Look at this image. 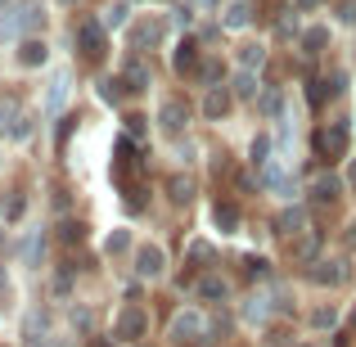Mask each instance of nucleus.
Segmentation results:
<instances>
[{
	"label": "nucleus",
	"mask_w": 356,
	"mask_h": 347,
	"mask_svg": "<svg viewBox=\"0 0 356 347\" xmlns=\"http://www.w3.org/2000/svg\"><path fill=\"white\" fill-rule=\"evenodd\" d=\"M45 27V9L36 0H18V5H5L0 14V36H27Z\"/></svg>",
	"instance_id": "nucleus-1"
},
{
	"label": "nucleus",
	"mask_w": 356,
	"mask_h": 347,
	"mask_svg": "<svg viewBox=\"0 0 356 347\" xmlns=\"http://www.w3.org/2000/svg\"><path fill=\"white\" fill-rule=\"evenodd\" d=\"M172 343H208V321L199 312H181L172 321Z\"/></svg>",
	"instance_id": "nucleus-2"
},
{
	"label": "nucleus",
	"mask_w": 356,
	"mask_h": 347,
	"mask_svg": "<svg viewBox=\"0 0 356 347\" xmlns=\"http://www.w3.org/2000/svg\"><path fill=\"white\" fill-rule=\"evenodd\" d=\"M163 271H167V252L158 248V243H140V248H136V275L158 280Z\"/></svg>",
	"instance_id": "nucleus-3"
},
{
	"label": "nucleus",
	"mask_w": 356,
	"mask_h": 347,
	"mask_svg": "<svg viewBox=\"0 0 356 347\" xmlns=\"http://www.w3.org/2000/svg\"><path fill=\"white\" fill-rule=\"evenodd\" d=\"M77 45H81V59L99 63V54H104V27L99 23H77Z\"/></svg>",
	"instance_id": "nucleus-4"
},
{
	"label": "nucleus",
	"mask_w": 356,
	"mask_h": 347,
	"mask_svg": "<svg viewBox=\"0 0 356 347\" xmlns=\"http://www.w3.org/2000/svg\"><path fill=\"white\" fill-rule=\"evenodd\" d=\"M316 149H321L330 163H334V158H343V154H348V127H325L321 136H316Z\"/></svg>",
	"instance_id": "nucleus-5"
},
{
	"label": "nucleus",
	"mask_w": 356,
	"mask_h": 347,
	"mask_svg": "<svg viewBox=\"0 0 356 347\" xmlns=\"http://www.w3.org/2000/svg\"><path fill=\"white\" fill-rule=\"evenodd\" d=\"M316 252H321V230L307 226L302 234L289 239V257H293V261H316Z\"/></svg>",
	"instance_id": "nucleus-6"
},
{
	"label": "nucleus",
	"mask_w": 356,
	"mask_h": 347,
	"mask_svg": "<svg viewBox=\"0 0 356 347\" xmlns=\"http://www.w3.org/2000/svg\"><path fill=\"white\" fill-rule=\"evenodd\" d=\"M158 122H163L167 131H185V122H190V104H185L181 95L163 99V108H158Z\"/></svg>",
	"instance_id": "nucleus-7"
},
{
	"label": "nucleus",
	"mask_w": 356,
	"mask_h": 347,
	"mask_svg": "<svg viewBox=\"0 0 356 347\" xmlns=\"http://www.w3.org/2000/svg\"><path fill=\"white\" fill-rule=\"evenodd\" d=\"M307 280H312V284H343V280H348V266H343V261H312Z\"/></svg>",
	"instance_id": "nucleus-8"
},
{
	"label": "nucleus",
	"mask_w": 356,
	"mask_h": 347,
	"mask_svg": "<svg viewBox=\"0 0 356 347\" xmlns=\"http://www.w3.org/2000/svg\"><path fill=\"white\" fill-rule=\"evenodd\" d=\"M145 325H149V316L140 312V307H127V312L118 316V339H140Z\"/></svg>",
	"instance_id": "nucleus-9"
},
{
	"label": "nucleus",
	"mask_w": 356,
	"mask_h": 347,
	"mask_svg": "<svg viewBox=\"0 0 356 347\" xmlns=\"http://www.w3.org/2000/svg\"><path fill=\"white\" fill-rule=\"evenodd\" d=\"M302 230H307V212L302 208H289V212L275 217V234H284V239H293V234H302Z\"/></svg>",
	"instance_id": "nucleus-10"
},
{
	"label": "nucleus",
	"mask_w": 356,
	"mask_h": 347,
	"mask_svg": "<svg viewBox=\"0 0 356 347\" xmlns=\"http://www.w3.org/2000/svg\"><path fill=\"white\" fill-rule=\"evenodd\" d=\"M252 23V5L248 0H235V5H226V14H221V27H230V32H239V27Z\"/></svg>",
	"instance_id": "nucleus-11"
},
{
	"label": "nucleus",
	"mask_w": 356,
	"mask_h": 347,
	"mask_svg": "<svg viewBox=\"0 0 356 347\" xmlns=\"http://www.w3.org/2000/svg\"><path fill=\"white\" fill-rule=\"evenodd\" d=\"M45 41L41 36H23V45H18V63H27V68H36V63H45Z\"/></svg>",
	"instance_id": "nucleus-12"
},
{
	"label": "nucleus",
	"mask_w": 356,
	"mask_h": 347,
	"mask_svg": "<svg viewBox=\"0 0 356 347\" xmlns=\"http://www.w3.org/2000/svg\"><path fill=\"white\" fill-rule=\"evenodd\" d=\"M339 194H343V185H339V176H321V181H316V185H312V199H316V203H321V208H325V203H330V208H334V203H339Z\"/></svg>",
	"instance_id": "nucleus-13"
},
{
	"label": "nucleus",
	"mask_w": 356,
	"mask_h": 347,
	"mask_svg": "<svg viewBox=\"0 0 356 347\" xmlns=\"http://www.w3.org/2000/svg\"><path fill=\"white\" fill-rule=\"evenodd\" d=\"M226 108H230V90H226V86H212L208 99H203V118L217 122V118H226Z\"/></svg>",
	"instance_id": "nucleus-14"
},
{
	"label": "nucleus",
	"mask_w": 356,
	"mask_h": 347,
	"mask_svg": "<svg viewBox=\"0 0 356 347\" xmlns=\"http://www.w3.org/2000/svg\"><path fill=\"white\" fill-rule=\"evenodd\" d=\"M212 221H217L221 234H235L239 230V208L235 203H217V208H212Z\"/></svg>",
	"instance_id": "nucleus-15"
},
{
	"label": "nucleus",
	"mask_w": 356,
	"mask_h": 347,
	"mask_svg": "<svg viewBox=\"0 0 356 347\" xmlns=\"http://www.w3.org/2000/svg\"><path fill=\"white\" fill-rule=\"evenodd\" d=\"M122 81H127V90H145L149 86V63L145 59H131L127 72H122Z\"/></svg>",
	"instance_id": "nucleus-16"
},
{
	"label": "nucleus",
	"mask_w": 356,
	"mask_h": 347,
	"mask_svg": "<svg viewBox=\"0 0 356 347\" xmlns=\"http://www.w3.org/2000/svg\"><path fill=\"white\" fill-rule=\"evenodd\" d=\"M172 63H176V72L199 68V45H194V41H181V45H176V54H172Z\"/></svg>",
	"instance_id": "nucleus-17"
},
{
	"label": "nucleus",
	"mask_w": 356,
	"mask_h": 347,
	"mask_svg": "<svg viewBox=\"0 0 356 347\" xmlns=\"http://www.w3.org/2000/svg\"><path fill=\"white\" fill-rule=\"evenodd\" d=\"M199 293L208 298V302H226L230 284H226V280H221V275H203V280H199Z\"/></svg>",
	"instance_id": "nucleus-18"
},
{
	"label": "nucleus",
	"mask_w": 356,
	"mask_h": 347,
	"mask_svg": "<svg viewBox=\"0 0 356 347\" xmlns=\"http://www.w3.org/2000/svg\"><path fill=\"white\" fill-rule=\"evenodd\" d=\"M235 95H239V99H257V95H261V86H257V72H252V68H243L239 77H235Z\"/></svg>",
	"instance_id": "nucleus-19"
},
{
	"label": "nucleus",
	"mask_w": 356,
	"mask_h": 347,
	"mask_svg": "<svg viewBox=\"0 0 356 347\" xmlns=\"http://www.w3.org/2000/svg\"><path fill=\"white\" fill-rule=\"evenodd\" d=\"M167 194H172V203H190L194 199L190 176H167Z\"/></svg>",
	"instance_id": "nucleus-20"
},
{
	"label": "nucleus",
	"mask_w": 356,
	"mask_h": 347,
	"mask_svg": "<svg viewBox=\"0 0 356 347\" xmlns=\"http://www.w3.org/2000/svg\"><path fill=\"white\" fill-rule=\"evenodd\" d=\"M325 45H330V32H325V27H312V32H302V54H321Z\"/></svg>",
	"instance_id": "nucleus-21"
},
{
	"label": "nucleus",
	"mask_w": 356,
	"mask_h": 347,
	"mask_svg": "<svg viewBox=\"0 0 356 347\" xmlns=\"http://www.w3.org/2000/svg\"><path fill=\"white\" fill-rule=\"evenodd\" d=\"M239 63H243V68H252V72H257L261 63H266V50H261V45H239Z\"/></svg>",
	"instance_id": "nucleus-22"
},
{
	"label": "nucleus",
	"mask_w": 356,
	"mask_h": 347,
	"mask_svg": "<svg viewBox=\"0 0 356 347\" xmlns=\"http://www.w3.org/2000/svg\"><path fill=\"white\" fill-rule=\"evenodd\" d=\"M158 36H163V23H158V18H149V23L136 27V45H154Z\"/></svg>",
	"instance_id": "nucleus-23"
},
{
	"label": "nucleus",
	"mask_w": 356,
	"mask_h": 347,
	"mask_svg": "<svg viewBox=\"0 0 356 347\" xmlns=\"http://www.w3.org/2000/svg\"><path fill=\"white\" fill-rule=\"evenodd\" d=\"M194 72H199V81H203V86H208V90H212V86H217V81H221V63H217V59H203V63H199V68H194Z\"/></svg>",
	"instance_id": "nucleus-24"
},
{
	"label": "nucleus",
	"mask_w": 356,
	"mask_h": 347,
	"mask_svg": "<svg viewBox=\"0 0 356 347\" xmlns=\"http://www.w3.org/2000/svg\"><path fill=\"white\" fill-rule=\"evenodd\" d=\"M266 312H270V298H252V302L243 307V316H248V321H266Z\"/></svg>",
	"instance_id": "nucleus-25"
},
{
	"label": "nucleus",
	"mask_w": 356,
	"mask_h": 347,
	"mask_svg": "<svg viewBox=\"0 0 356 347\" xmlns=\"http://www.w3.org/2000/svg\"><path fill=\"white\" fill-rule=\"evenodd\" d=\"M63 95H68V77L59 72V77L50 81V108H59V104H63Z\"/></svg>",
	"instance_id": "nucleus-26"
},
{
	"label": "nucleus",
	"mask_w": 356,
	"mask_h": 347,
	"mask_svg": "<svg viewBox=\"0 0 356 347\" xmlns=\"http://www.w3.org/2000/svg\"><path fill=\"white\" fill-rule=\"evenodd\" d=\"M334 321H339V312H334V307H321V312H312V325H316V330H330Z\"/></svg>",
	"instance_id": "nucleus-27"
},
{
	"label": "nucleus",
	"mask_w": 356,
	"mask_h": 347,
	"mask_svg": "<svg viewBox=\"0 0 356 347\" xmlns=\"http://www.w3.org/2000/svg\"><path fill=\"white\" fill-rule=\"evenodd\" d=\"M122 86H127V81H118V77L113 81H99V95H104L108 104H118V99H122Z\"/></svg>",
	"instance_id": "nucleus-28"
},
{
	"label": "nucleus",
	"mask_w": 356,
	"mask_h": 347,
	"mask_svg": "<svg viewBox=\"0 0 356 347\" xmlns=\"http://www.w3.org/2000/svg\"><path fill=\"white\" fill-rule=\"evenodd\" d=\"M266 154H270V140H252V167H266Z\"/></svg>",
	"instance_id": "nucleus-29"
},
{
	"label": "nucleus",
	"mask_w": 356,
	"mask_h": 347,
	"mask_svg": "<svg viewBox=\"0 0 356 347\" xmlns=\"http://www.w3.org/2000/svg\"><path fill=\"white\" fill-rule=\"evenodd\" d=\"M23 208H27V199H23V194H9V203H5V217H9V221H18V217H23Z\"/></svg>",
	"instance_id": "nucleus-30"
},
{
	"label": "nucleus",
	"mask_w": 356,
	"mask_h": 347,
	"mask_svg": "<svg viewBox=\"0 0 356 347\" xmlns=\"http://www.w3.org/2000/svg\"><path fill=\"white\" fill-rule=\"evenodd\" d=\"M257 104H261V113H266V118H275V113H280V95H275V90H266Z\"/></svg>",
	"instance_id": "nucleus-31"
},
{
	"label": "nucleus",
	"mask_w": 356,
	"mask_h": 347,
	"mask_svg": "<svg viewBox=\"0 0 356 347\" xmlns=\"http://www.w3.org/2000/svg\"><path fill=\"white\" fill-rule=\"evenodd\" d=\"M127 243H131V234H127V230H113V234H108V243H104V248H108V252H122Z\"/></svg>",
	"instance_id": "nucleus-32"
},
{
	"label": "nucleus",
	"mask_w": 356,
	"mask_h": 347,
	"mask_svg": "<svg viewBox=\"0 0 356 347\" xmlns=\"http://www.w3.org/2000/svg\"><path fill=\"white\" fill-rule=\"evenodd\" d=\"M122 23H127V5H113L104 14V27H122Z\"/></svg>",
	"instance_id": "nucleus-33"
},
{
	"label": "nucleus",
	"mask_w": 356,
	"mask_h": 347,
	"mask_svg": "<svg viewBox=\"0 0 356 347\" xmlns=\"http://www.w3.org/2000/svg\"><path fill=\"white\" fill-rule=\"evenodd\" d=\"M243 266H248V275L257 280V275H266V266H270V261H266V257H243Z\"/></svg>",
	"instance_id": "nucleus-34"
},
{
	"label": "nucleus",
	"mask_w": 356,
	"mask_h": 347,
	"mask_svg": "<svg viewBox=\"0 0 356 347\" xmlns=\"http://www.w3.org/2000/svg\"><path fill=\"white\" fill-rule=\"evenodd\" d=\"M339 18H343V23H356V0H343V5H339Z\"/></svg>",
	"instance_id": "nucleus-35"
},
{
	"label": "nucleus",
	"mask_w": 356,
	"mask_h": 347,
	"mask_svg": "<svg viewBox=\"0 0 356 347\" xmlns=\"http://www.w3.org/2000/svg\"><path fill=\"white\" fill-rule=\"evenodd\" d=\"M190 261H208V243H190Z\"/></svg>",
	"instance_id": "nucleus-36"
},
{
	"label": "nucleus",
	"mask_w": 356,
	"mask_h": 347,
	"mask_svg": "<svg viewBox=\"0 0 356 347\" xmlns=\"http://www.w3.org/2000/svg\"><path fill=\"white\" fill-rule=\"evenodd\" d=\"M63 239H68V243H77V239H81V226H72V221H68V226H63Z\"/></svg>",
	"instance_id": "nucleus-37"
},
{
	"label": "nucleus",
	"mask_w": 356,
	"mask_h": 347,
	"mask_svg": "<svg viewBox=\"0 0 356 347\" xmlns=\"http://www.w3.org/2000/svg\"><path fill=\"white\" fill-rule=\"evenodd\" d=\"M0 298H9V280H5V266H0Z\"/></svg>",
	"instance_id": "nucleus-38"
},
{
	"label": "nucleus",
	"mask_w": 356,
	"mask_h": 347,
	"mask_svg": "<svg viewBox=\"0 0 356 347\" xmlns=\"http://www.w3.org/2000/svg\"><path fill=\"white\" fill-rule=\"evenodd\" d=\"M298 5H302V9H316V5H321V0H298Z\"/></svg>",
	"instance_id": "nucleus-39"
},
{
	"label": "nucleus",
	"mask_w": 356,
	"mask_h": 347,
	"mask_svg": "<svg viewBox=\"0 0 356 347\" xmlns=\"http://www.w3.org/2000/svg\"><path fill=\"white\" fill-rule=\"evenodd\" d=\"M0 5H18V0H0Z\"/></svg>",
	"instance_id": "nucleus-40"
},
{
	"label": "nucleus",
	"mask_w": 356,
	"mask_h": 347,
	"mask_svg": "<svg viewBox=\"0 0 356 347\" xmlns=\"http://www.w3.org/2000/svg\"><path fill=\"white\" fill-rule=\"evenodd\" d=\"M352 185H356V167H352Z\"/></svg>",
	"instance_id": "nucleus-41"
},
{
	"label": "nucleus",
	"mask_w": 356,
	"mask_h": 347,
	"mask_svg": "<svg viewBox=\"0 0 356 347\" xmlns=\"http://www.w3.org/2000/svg\"><path fill=\"white\" fill-rule=\"evenodd\" d=\"M199 5H212V0H199Z\"/></svg>",
	"instance_id": "nucleus-42"
}]
</instances>
